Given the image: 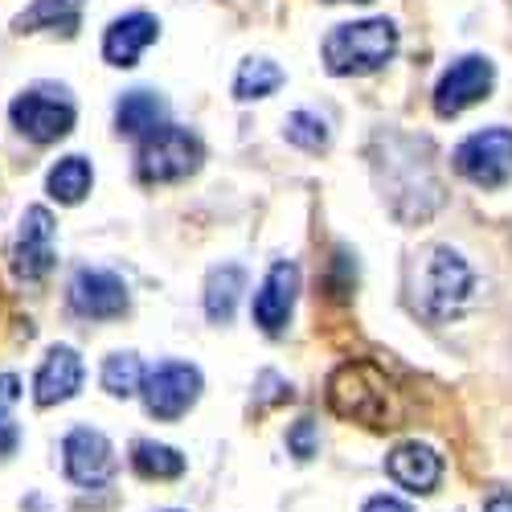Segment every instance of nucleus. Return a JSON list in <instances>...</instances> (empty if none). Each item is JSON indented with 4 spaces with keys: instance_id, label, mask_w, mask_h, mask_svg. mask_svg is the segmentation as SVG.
Wrapping results in <instances>:
<instances>
[{
    "instance_id": "6ab92c4d",
    "label": "nucleus",
    "mask_w": 512,
    "mask_h": 512,
    "mask_svg": "<svg viewBox=\"0 0 512 512\" xmlns=\"http://www.w3.org/2000/svg\"><path fill=\"white\" fill-rule=\"evenodd\" d=\"M91 185H95V173H91V160L87 156H62L50 168V177H46L50 197L62 201V205H78L82 197L91 193Z\"/></svg>"
},
{
    "instance_id": "1a4fd4ad",
    "label": "nucleus",
    "mask_w": 512,
    "mask_h": 512,
    "mask_svg": "<svg viewBox=\"0 0 512 512\" xmlns=\"http://www.w3.org/2000/svg\"><path fill=\"white\" fill-rule=\"evenodd\" d=\"M17 132H25L33 144H54L62 136H70L74 127V103L62 99V91H25L13 99L9 107Z\"/></svg>"
},
{
    "instance_id": "5701e85b",
    "label": "nucleus",
    "mask_w": 512,
    "mask_h": 512,
    "mask_svg": "<svg viewBox=\"0 0 512 512\" xmlns=\"http://www.w3.org/2000/svg\"><path fill=\"white\" fill-rule=\"evenodd\" d=\"M144 386V365L136 353H111L103 361V390L115 398H132Z\"/></svg>"
},
{
    "instance_id": "412c9836",
    "label": "nucleus",
    "mask_w": 512,
    "mask_h": 512,
    "mask_svg": "<svg viewBox=\"0 0 512 512\" xmlns=\"http://www.w3.org/2000/svg\"><path fill=\"white\" fill-rule=\"evenodd\" d=\"M132 467H136L144 480H177V476H185V455L177 447L140 439L132 447Z\"/></svg>"
},
{
    "instance_id": "20e7f679",
    "label": "nucleus",
    "mask_w": 512,
    "mask_h": 512,
    "mask_svg": "<svg viewBox=\"0 0 512 512\" xmlns=\"http://www.w3.org/2000/svg\"><path fill=\"white\" fill-rule=\"evenodd\" d=\"M328 406L332 414L349 422L394 426L390 422V381L369 361H345L328 377Z\"/></svg>"
},
{
    "instance_id": "dca6fc26",
    "label": "nucleus",
    "mask_w": 512,
    "mask_h": 512,
    "mask_svg": "<svg viewBox=\"0 0 512 512\" xmlns=\"http://www.w3.org/2000/svg\"><path fill=\"white\" fill-rule=\"evenodd\" d=\"M156 33H160V25L152 13H127V17L111 21V29L103 37V58L111 66H136L140 54L156 41Z\"/></svg>"
},
{
    "instance_id": "9d476101",
    "label": "nucleus",
    "mask_w": 512,
    "mask_h": 512,
    "mask_svg": "<svg viewBox=\"0 0 512 512\" xmlns=\"http://www.w3.org/2000/svg\"><path fill=\"white\" fill-rule=\"evenodd\" d=\"M62 467L78 488H103L115 476V447L103 431L74 426L62 443Z\"/></svg>"
},
{
    "instance_id": "ddd939ff",
    "label": "nucleus",
    "mask_w": 512,
    "mask_h": 512,
    "mask_svg": "<svg viewBox=\"0 0 512 512\" xmlns=\"http://www.w3.org/2000/svg\"><path fill=\"white\" fill-rule=\"evenodd\" d=\"M295 291H300V267L279 259L267 271L259 295H254V324H259L267 336H279L287 328L291 308H295Z\"/></svg>"
},
{
    "instance_id": "39448f33",
    "label": "nucleus",
    "mask_w": 512,
    "mask_h": 512,
    "mask_svg": "<svg viewBox=\"0 0 512 512\" xmlns=\"http://www.w3.org/2000/svg\"><path fill=\"white\" fill-rule=\"evenodd\" d=\"M201 156H205V148H201V140H197L193 132L164 123V127H156V132L144 136L140 156H136V173H140V181H148V185L185 181L189 173H197Z\"/></svg>"
},
{
    "instance_id": "b1692460",
    "label": "nucleus",
    "mask_w": 512,
    "mask_h": 512,
    "mask_svg": "<svg viewBox=\"0 0 512 512\" xmlns=\"http://www.w3.org/2000/svg\"><path fill=\"white\" fill-rule=\"evenodd\" d=\"M283 136H287L295 148H304V152H324V148L332 144V127H328V119L316 115V111H295V115H287Z\"/></svg>"
},
{
    "instance_id": "f8f14e48",
    "label": "nucleus",
    "mask_w": 512,
    "mask_h": 512,
    "mask_svg": "<svg viewBox=\"0 0 512 512\" xmlns=\"http://www.w3.org/2000/svg\"><path fill=\"white\" fill-rule=\"evenodd\" d=\"M70 308L87 320H115L127 312V283L111 271L82 267L70 279Z\"/></svg>"
},
{
    "instance_id": "4be33fe9",
    "label": "nucleus",
    "mask_w": 512,
    "mask_h": 512,
    "mask_svg": "<svg viewBox=\"0 0 512 512\" xmlns=\"http://www.w3.org/2000/svg\"><path fill=\"white\" fill-rule=\"evenodd\" d=\"M283 87V70L271 58H246L234 74V99L250 103V99H267Z\"/></svg>"
},
{
    "instance_id": "f3484780",
    "label": "nucleus",
    "mask_w": 512,
    "mask_h": 512,
    "mask_svg": "<svg viewBox=\"0 0 512 512\" xmlns=\"http://www.w3.org/2000/svg\"><path fill=\"white\" fill-rule=\"evenodd\" d=\"M164 119V99L156 91H127L115 107V127L119 136H148Z\"/></svg>"
},
{
    "instance_id": "0eeeda50",
    "label": "nucleus",
    "mask_w": 512,
    "mask_h": 512,
    "mask_svg": "<svg viewBox=\"0 0 512 512\" xmlns=\"http://www.w3.org/2000/svg\"><path fill=\"white\" fill-rule=\"evenodd\" d=\"M144 406L160 422H177L201 398V373L185 361H164L144 377Z\"/></svg>"
},
{
    "instance_id": "4468645a",
    "label": "nucleus",
    "mask_w": 512,
    "mask_h": 512,
    "mask_svg": "<svg viewBox=\"0 0 512 512\" xmlns=\"http://www.w3.org/2000/svg\"><path fill=\"white\" fill-rule=\"evenodd\" d=\"M82 390V357L70 345H54L33 377V398L37 406H58L70 402Z\"/></svg>"
},
{
    "instance_id": "c85d7f7f",
    "label": "nucleus",
    "mask_w": 512,
    "mask_h": 512,
    "mask_svg": "<svg viewBox=\"0 0 512 512\" xmlns=\"http://www.w3.org/2000/svg\"><path fill=\"white\" fill-rule=\"evenodd\" d=\"M484 512H512V492H492L484 500Z\"/></svg>"
},
{
    "instance_id": "f257e3e1",
    "label": "nucleus",
    "mask_w": 512,
    "mask_h": 512,
    "mask_svg": "<svg viewBox=\"0 0 512 512\" xmlns=\"http://www.w3.org/2000/svg\"><path fill=\"white\" fill-rule=\"evenodd\" d=\"M435 148L431 140H414L386 132L373 144V173L386 189L390 209L402 222H426L443 205V185L435 177Z\"/></svg>"
},
{
    "instance_id": "aec40b11",
    "label": "nucleus",
    "mask_w": 512,
    "mask_h": 512,
    "mask_svg": "<svg viewBox=\"0 0 512 512\" xmlns=\"http://www.w3.org/2000/svg\"><path fill=\"white\" fill-rule=\"evenodd\" d=\"M78 13H82V0H33L25 13H17L13 29L29 33V29H62L66 37L78 29Z\"/></svg>"
},
{
    "instance_id": "423d86ee",
    "label": "nucleus",
    "mask_w": 512,
    "mask_h": 512,
    "mask_svg": "<svg viewBox=\"0 0 512 512\" xmlns=\"http://www.w3.org/2000/svg\"><path fill=\"white\" fill-rule=\"evenodd\" d=\"M455 173L480 189H500L512 177V127H484L455 148Z\"/></svg>"
},
{
    "instance_id": "6e6552de",
    "label": "nucleus",
    "mask_w": 512,
    "mask_h": 512,
    "mask_svg": "<svg viewBox=\"0 0 512 512\" xmlns=\"http://www.w3.org/2000/svg\"><path fill=\"white\" fill-rule=\"evenodd\" d=\"M54 238H58L54 213L46 205L25 209L21 230H17V246H13V271H17V279L37 283V279H46L54 271V259H58Z\"/></svg>"
},
{
    "instance_id": "7ed1b4c3",
    "label": "nucleus",
    "mask_w": 512,
    "mask_h": 512,
    "mask_svg": "<svg viewBox=\"0 0 512 512\" xmlns=\"http://www.w3.org/2000/svg\"><path fill=\"white\" fill-rule=\"evenodd\" d=\"M472 295V271L451 246H431L414 267V308L426 320L455 316Z\"/></svg>"
},
{
    "instance_id": "a878e982",
    "label": "nucleus",
    "mask_w": 512,
    "mask_h": 512,
    "mask_svg": "<svg viewBox=\"0 0 512 512\" xmlns=\"http://www.w3.org/2000/svg\"><path fill=\"white\" fill-rule=\"evenodd\" d=\"M17 398H21V381H17V373H0V414L13 410Z\"/></svg>"
},
{
    "instance_id": "f03ea898",
    "label": "nucleus",
    "mask_w": 512,
    "mask_h": 512,
    "mask_svg": "<svg viewBox=\"0 0 512 512\" xmlns=\"http://www.w3.org/2000/svg\"><path fill=\"white\" fill-rule=\"evenodd\" d=\"M398 54V25L390 17H369L336 25L324 37V66L336 78L349 74H373Z\"/></svg>"
},
{
    "instance_id": "2eb2a0df",
    "label": "nucleus",
    "mask_w": 512,
    "mask_h": 512,
    "mask_svg": "<svg viewBox=\"0 0 512 512\" xmlns=\"http://www.w3.org/2000/svg\"><path fill=\"white\" fill-rule=\"evenodd\" d=\"M386 472L398 488H406L414 496H426V492H435L439 480H443V459L435 455V447H426V443H402V447L390 451Z\"/></svg>"
},
{
    "instance_id": "a211bd4d",
    "label": "nucleus",
    "mask_w": 512,
    "mask_h": 512,
    "mask_svg": "<svg viewBox=\"0 0 512 512\" xmlns=\"http://www.w3.org/2000/svg\"><path fill=\"white\" fill-rule=\"evenodd\" d=\"M242 291H246V271L242 267H234V263L230 267H213L209 279H205V312H209V320L226 324L234 316L238 300H242Z\"/></svg>"
},
{
    "instance_id": "393cba45",
    "label": "nucleus",
    "mask_w": 512,
    "mask_h": 512,
    "mask_svg": "<svg viewBox=\"0 0 512 512\" xmlns=\"http://www.w3.org/2000/svg\"><path fill=\"white\" fill-rule=\"evenodd\" d=\"M287 447H291V455L300 459V463H308L316 451H320V435H316V422L312 418H300L287 431Z\"/></svg>"
},
{
    "instance_id": "bb28decb",
    "label": "nucleus",
    "mask_w": 512,
    "mask_h": 512,
    "mask_svg": "<svg viewBox=\"0 0 512 512\" xmlns=\"http://www.w3.org/2000/svg\"><path fill=\"white\" fill-rule=\"evenodd\" d=\"M17 447H21V431H17L13 422H5V418H0V459H9Z\"/></svg>"
},
{
    "instance_id": "9b49d317",
    "label": "nucleus",
    "mask_w": 512,
    "mask_h": 512,
    "mask_svg": "<svg viewBox=\"0 0 512 512\" xmlns=\"http://www.w3.org/2000/svg\"><path fill=\"white\" fill-rule=\"evenodd\" d=\"M492 82H496V66L480 54H467V58L451 62V70L439 78V87H435V115L451 119V115L467 111L472 103L488 99Z\"/></svg>"
},
{
    "instance_id": "cd10ccee",
    "label": "nucleus",
    "mask_w": 512,
    "mask_h": 512,
    "mask_svg": "<svg viewBox=\"0 0 512 512\" xmlns=\"http://www.w3.org/2000/svg\"><path fill=\"white\" fill-rule=\"evenodd\" d=\"M365 512H414V508L402 504L398 496H373V500L365 504Z\"/></svg>"
},
{
    "instance_id": "c756f323",
    "label": "nucleus",
    "mask_w": 512,
    "mask_h": 512,
    "mask_svg": "<svg viewBox=\"0 0 512 512\" xmlns=\"http://www.w3.org/2000/svg\"><path fill=\"white\" fill-rule=\"evenodd\" d=\"M164 512H177V508H164Z\"/></svg>"
}]
</instances>
